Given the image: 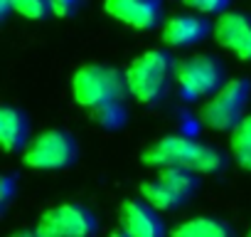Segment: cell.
Returning <instances> with one entry per match:
<instances>
[{
    "label": "cell",
    "instance_id": "15",
    "mask_svg": "<svg viewBox=\"0 0 251 237\" xmlns=\"http://www.w3.org/2000/svg\"><path fill=\"white\" fill-rule=\"evenodd\" d=\"M0 5H3V15L18 13L27 20H45L52 13L50 0H0Z\"/></svg>",
    "mask_w": 251,
    "mask_h": 237
},
{
    "label": "cell",
    "instance_id": "14",
    "mask_svg": "<svg viewBox=\"0 0 251 237\" xmlns=\"http://www.w3.org/2000/svg\"><path fill=\"white\" fill-rule=\"evenodd\" d=\"M170 237H234V230L217 217L202 215V217H190L185 222H180Z\"/></svg>",
    "mask_w": 251,
    "mask_h": 237
},
{
    "label": "cell",
    "instance_id": "3",
    "mask_svg": "<svg viewBox=\"0 0 251 237\" xmlns=\"http://www.w3.org/2000/svg\"><path fill=\"white\" fill-rule=\"evenodd\" d=\"M126 94H128L126 72L108 64H84L72 79L74 101L79 106H86L89 111L103 104L121 101Z\"/></svg>",
    "mask_w": 251,
    "mask_h": 237
},
{
    "label": "cell",
    "instance_id": "11",
    "mask_svg": "<svg viewBox=\"0 0 251 237\" xmlns=\"http://www.w3.org/2000/svg\"><path fill=\"white\" fill-rule=\"evenodd\" d=\"M106 13L136 30H151L163 20V0H106Z\"/></svg>",
    "mask_w": 251,
    "mask_h": 237
},
{
    "label": "cell",
    "instance_id": "22",
    "mask_svg": "<svg viewBox=\"0 0 251 237\" xmlns=\"http://www.w3.org/2000/svg\"><path fill=\"white\" fill-rule=\"evenodd\" d=\"M10 237H40L37 230H20V232H13Z\"/></svg>",
    "mask_w": 251,
    "mask_h": 237
},
{
    "label": "cell",
    "instance_id": "2",
    "mask_svg": "<svg viewBox=\"0 0 251 237\" xmlns=\"http://www.w3.org/2000/svg\"><path fill=\"white\" fill-rule=\"evenodd\" d=\"M175 62L170 52L165 50H148L141 57H136L128 69H126V84H128V94L138 99L141 104H158L173 79H175Z\"/></svg>",
    "mask_w": 251,
    "mask_h": 237
},
{
    "label": "cell",
    "instance_id": "8",
    "mask_svg": "<svg viewBox=\"0 0 251 237\" xmlns=\"http://www.w3.org/2000/svg\"><path fill=\"white\" fill-rule=\"evenodd\" d=\"M35 230L40 237H94L99 232V220L86 205L64 203L50 207Z\"/></svg>",
    "mask_w": 251,
    "mask_h": 237
},
{
    "label": "cell",
    "instance_id": "9",
    "mask_svg": "<svg viewBox=\"0 0 251 237\" xmlns=\"http://www.w3.org/2000/svg\"><path fill=\"white\" fill-rule=\"evenodd\" d=\"M217 42L244 62H251V15L249 13H224L214 25Z\"/></svg>",
    "mask_w": 251,
    "mask_h": 237
},
{
    "label": "cell",
    "instance_id": "24",
    "mask_svg": "<svg viewBox=\"0 0 251 237\" xmlns=\"http://www.w3.org/2000/svg\"><path fill=\"white\" fill-rule=\"evenodd\" d=\"M246 237H251V227H249V235H246Z\"/></svg>",
    "mask_w": 251,
    "mask_h": 237
},
{
    "label": "cell",
    "instance_id": "5",
    "mask_svg": "<svg viewBox=\"0 0 251 237\" xmlns=\"http://www.w3.org/2000/svg\"><path fill=\"white\" fill-rule=\"evenodd\" d=\"M200 173L187 168H163L158 178L141 183V198L160 210H177L182 207L200 188Z\"/></svg>",
    "mask_w": 251,
    "mask_h": 237
},
{
    "label": "cell",
    "instance_id": "19",
    "mask_svg": "<svg viewBox=\"0 0 251 237\" xmlns=\"http://www.w3.org/2000/svg\"><path fill=\"white\" fill-rule=\"evenodd\" d=\"M81 0H50V8H52V15H59V18H69L76 13Z\"/></svg>",
    "mask_w": 251,
    "mask_h": 237
},
{
    "label": "cell",
    "instance_id": "12",
    "mask_svg": "<svg viewBox=\"0 0 251 237\" xmlns=\"http://www.w3.org/2000/svg\"><path fill=\"white\" fill-rule=\"evenodd\" d=\"M209 30L212 28L204 15H173L170 20H165L160 37L170 47H192L200 45L209 35Z\"/></svg>",
    "mask_w": 251,
    "mask_h": 237
},
{
    "label": "cell",
    "instance_id": "20",
    "mask_svg": "<svg viewBox=\"0 0 251 237\" xmlns=\"http://www.w3.org/2000/svg\"><path fill=\"white\" fill-rule=\"evenodd\" d=\"M13 190H15V178L8 173L0 178V200H3V207H8V203L13 200Z\"/></svg>",
    "mask_w": 251,
    "mask_h": 237
},
{
    "label": "cell",
    "instance_id": "17",
    "mask_svg": "<svg viewBox=\"0 0 251 237\" xmlns=\"http://www.w3.org/2000/svg\"><path fill=\"white\" fill-rule=\"evenodd\" d=\"M197 15H224L229 0H182Z\"/></svg>",
    "mask_w": 251,
    "mask_h": 237
},
{
    "label": "cell",
    "instance_id": "1",
    "mask_svg": "<svg viewBox=\"0 0 251 237\" xmlns=\"http://www.w3.org/2000/svg\"><path fill=\"white\" fill-rule=\"evenodd\" d=\"M146 166L155 168H187L195 173H217L224 168L226 158L219 148L180 136V134H168L160 141H155L146 153H143Z\"/></svg>",
    "mask_w": 251,
    "mask_h": 237
},
{
    "label": "cell",
    "instance_id": "18",
    "mask_svg": "<svg viewBox=\"0 0 251 237\" xmlns=\"http://www.w3.org/2000/svg\"><path fill=\"white\" fill-rule=\"evenodd\" d=\"M236 148H251V116H246L231 131V151Z\"/></svg>",
    "mask_w": 251,
    "mask_h": 237
},
{
    "label": "cell",
    "instance_id": "10",
    "mask_svg": "<svg viewBox=\"0 0 251 237\" xmlns=\"http://www.w3.org/2000/svg\"><path fill=\"white\" fill-rule=\"evenodd\" d=\"M121 230L131 237H165L163 217L146 200H123L121 203Z\"/></svg>",
    "mask_w": 251,
    "mask_h": 237
},
{
    "label": "cell",
    "instance_id": "4",
    "mask_svg": "<svg viewBox=\"0 0 251 237\" xmlns=\"http://www.w3.org/2000/svg\"><path fill=\"white\" fill-rule=\"evenodd\" d=\"M249 89V79H226V84L200 106L202 124L212 131H234L246 118Z\"/></svg>",
    "mask_w": 251,
    "mask_h": 237
},
{
    "label": "cell",
    "instance_id": "13",
    "mask_svg": "<svg viewBox=\"0 0 251 237\" xmlns=\"http://www.w3.org/2000/svg\"><path fill=\"white\" fill-rule=\"evenodd\" d=\"M27 136H30V121L27 116L15 109V106H3L0 109V144L8 153H15L20 148H27Z\"/></svg>",
    "mask_w": 251,
    "mask_h": 237
},
{
    "label": "cell",
    "instance_id": "21",
    "mask_svg": "<svg viewBox=\"0 0 251 237\" xmlns=\"http://www.w3.org/2000/svg\"><path fill=\"white\" fill-rule=\"evenodd\" d=\"M234 156H236L239 166H244L246 171H251V148H236Z\"/></svg>",
    "mask_w": 251,
    "mask_h": 237
},
{
    "label": "cell",
    "instance_id": "23",
    "mask_svg": "<svg viewBox=\"0 0 251 237\" xmlns=\"http://www.w3.org/2000/svg\"><path fill=\"white\" fill-rule=\"evenodd\" d=\"M111 237H131V235H126L123 230H113V232H111Z\"/></svg>",
    "mask_w": 251,
    "mask_h": 237
},
{
    "label": "cell",
    "instance_id": "6",
    "mask_svg": "<svg viewBox=\"0 0 251 237\" xmlns=\"http://www.w3.org/2000/svg\"><path fill=\"white\" fill-rule=\"evenodd\" d=\"M175 82L187 101L209 99L217 94L224 82V64L212 55H192L175 67Z\"/></svg>",
    "mask_w": 251,
    "mask_h": 237
},
{
    "label": "cell",
    "instance_id": "7",
    "mask_svg": "<svg viewBox=\"0 0 251 237\" xmlns=\"http://www.w3.org/2000/svg\"><path fill=\"white\" fill-rule=\"evenodd\" d=\"M76 156H79L76 139L69 131H64V129H50V131L40 134L23 151L25 166L37 168V171L67 168V166H72L76 161Z\"/></svg>",
    "mask_w": 251,
    "mask_h": 237
},
{
    "label": "cell",
    "instance_id": "16",
    "mask_svg": "<svg viewBox=\"0 0 251 237\" xmlns=\"http://www.w3.org/2000/svg\"><path fill=\"white\" fill-rule=\"evenodd\" d=\"M126 106L123 101H113V104H103L91 109V121L101 129H121L126 124Z\"/></svg>",
    "mask_w": 251,
    "mask_h": 237
}]
</instances>
